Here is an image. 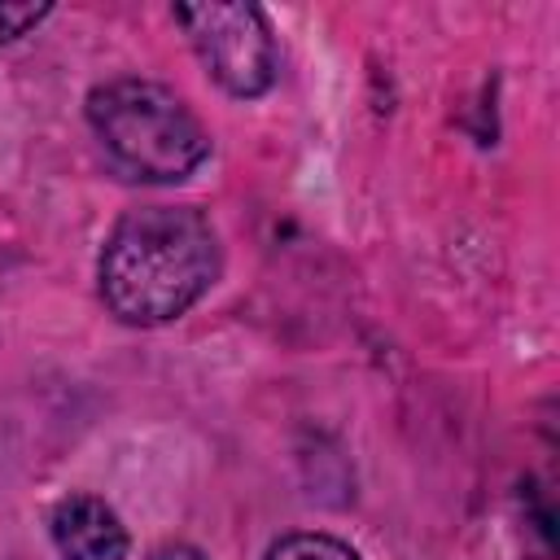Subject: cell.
Instances as JSON below:
<instances>
[{"mask_svg": "<svg viewBox=\"0 0 560 560\" xmlns=\"http://www.w3.org/2000/svg\"><path fill=\"white\" fill-rule=\"evenodd\" d=\"M52 547L61 560H122L127 556V529L118 512L105 499L70 494L52 508L48 521Z\"/></svg>", "mask_w": 560, "mask_h": 560, "instance_id": "cell-4", "label": "cell"}, {"mask_svg": "<svg viewBox=\"0 0 560 560\" xmlns=\"http://www.w3.org/2000/svg\"><path fill=\"white\" fill-rule=\"evenodd\" d=\"M44 13H48V4H4L0 0V44L26 35Z\"/></svg>", "mask_w": 560, "mask_h": 560, "instance_id": "cell-6", "label": "cell"}, {"mask_svg": "<svg viewBox=\"0 0 560 560\" xmlns=\"http://www.w3.org/2000/svg\"><path fill=\"white\" fill-rule=\"evenodd\" d=\"M219 276V236L192 206L127 210L105 236L96 280L105 306L136 328L179 319Z\"/></svg>", "mask_w": 560, "mask_h": 560, "instance_id": "cell-1", "label": "cell"}, {"mask_svg": "<svg viewBox=\"0 0 560 560\" xmlns=\"http://www.w3.org/2000/svg\"><path fill=\"white\" fill-rule=\"evenodd\" d=\"M153 560H206L197 547H166V551H158Z\"/></svg>", "mask_w": 560, "mask_h": 560, "instance_id": "cell-7", "label": "cell"}, {"mask_svg": "<svg viewBox=\"0 0 560 560\" xmlns=\"http://www.w3.org/2000/svg\"><path fill=\"white\" fill-rule=\"evenodd\" d=\"M88 122L105 162L136 184H175L210 153V136L197 114L153 79L101 83L88 96Z\"/></svg>", "mask_w": 560, "mask_h": 560, "instance_id": "cell-2", "label": "cell"}, {"mask_svg": "<svg viewBox=\"0 0 560 560\" xmlns=\"http://www.w3.org/2000/svg\"><path fill=\"white\" fill-rule=\"evenodd\" d=\"M267 560H359V551L328 534H289L267 551Z\"/></svg>", "mask_w": 560, "mask_h": 560, "instance_id": "cell-5", "label": "cell"}, {"mask_svg": "<svg viewBox=\"0 0 560 560\" xmlns=\"http://www.w3.org/2000/svg\"><path fill=\"white\" fill-rule=\"evenodd\" d=\"M179 26L188 31L210 79L232 96H262L276 83L280 52L262 9L254 4H179Z\"/></svg>", "mask_w": 560, "mask_h": 560, "instance_id": "cell-3", "label": "cell"}]
</instances>
